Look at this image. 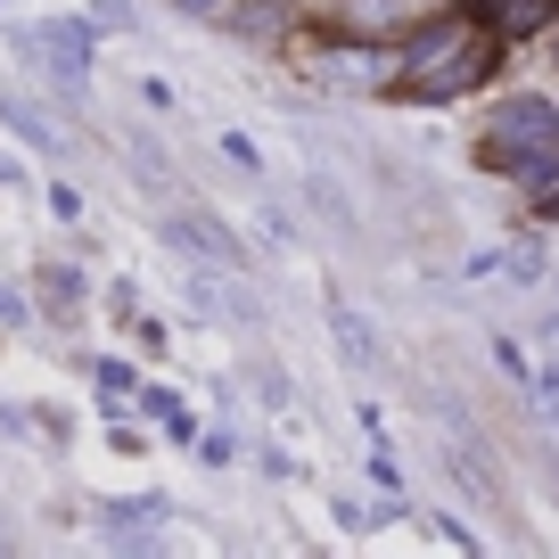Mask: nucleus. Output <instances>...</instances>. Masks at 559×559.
Listing matches in <instances>:
<instances>
[{
    "label": "nucleus",
    "mask_w": 559,
    "mask_h": 559,
    "mask_svg": "<svg viewBox=\"0 0 559 559\" xmlns=\"http://www.w3.org/2000/svg\"><path fill=\"white\" fill-rule=\"evenodd\" d=\"M157 510H165V502H107V510H99V526H107V535H140V526L157 519Z\"/></svg>",
    "instance_id": "0eeeda50"
},
{
    "label": "nucleus",
    "mask_w": 559,
    "mask_h": 559,
    "mask_svg": "<svg viewBox=\"0 0 559 559\" xmlns=\"http://www.w3.org/2000/svg\"><path fill=\"white\" fill-rule=\"evenodd\" d=\"M477 17H486V34L519 41V34H543L559 17V0H477Z\"/></svg>",
    "instance_id": "20e7f679"
},
{
    "label": "nucleus",
    "mask_w": 559,
    "mask_h": 559,
    "mask_svg": "<svg viewBox=\"0 0 559 559\" xmlns=\"http://www.w3.org/2000/svg\"><path fill=\"white\" fill-rule=\"evenodd\" d=\"M543 214H559V190H551V198H543Z\"/></svg>",
    "instance_id": "9b49d317"
},
{
    "label": "nucleus",
    "mask_w": 559,
    "mask_h": 559,
    "mask_svg": "<svg viewBox=\"0 0 559 559\" xmlns=\"http://www.w3.org/2000/svg\"><path fill=\"white\" fill-rule=\"evenodd\" d=\"M165 239L174 247H190V263H239V247H230V230H206V223H165Z\"/></svg>",
    "instance_id": "39448f33"
},
{
    "label": "nucleus",
    "mask_w": 559,
    "mask_h": 559,
    "mask_svg": "<svg viewBox=\"0 0 559 559\" xmlns=\"http://www.w3.org/2000/svg\"><path fill=\"white\" fill-rule=\"evenodd\" d=\"M174 9H190V17H214V9H223V0H174Z\"/></svg>",
    "instance_id": "9d476101"
},
{
    "label": "nucleus",
    "mask_w": 559,
    "mask_h": 559,
    "mask_svg": "<svg viewBox=\"0 0 559 559\" xmlns=\"http://www.w3.org/2000/svg\"><path fill=\"white\" fill-rule=\"evenodd\" d=\"M17 50H34L41 67H58L67 83H83V74H91V25H74V17H58V25H25Z\"/></svg>",
    "instance_id": "f03ea898"
},
{
    "label": "nucleus",
    "mask_w": 559,
    "mask_h": 559,
    "mask_svg": "<svg viewBox=\"0 0 559 559\" xmlns=\"http://www.w3.org/2000/svg\"><path fill=\"white\" fill-rule=\"evenodd\" d=\"M477 165L486 174H519L543 198L559 181V107L551 99H502L493 123L477 132Z\"/></svg>",
    "instance_id": "f257e3e1"
},
{
    "label": "nucleus",
    "mask_w": 559,
    "mask_h": 559,
    "mask_svg": "<svg viewBox=\"0 0 559 559\" xmlns=\"http://www.w3.org/2000/svg\"><path fill=\"white\" fill-rule=\"evenodd\" d=\"M0 321H25V297H9V288H0Z\"/></svg>",
    "instance_id": "1a4fd4ad"
},
{
    "label": "nucleus",
    "mask_w": 559,
    "mask_h": 559,
    "mask_svg": "<svg viewBox=\"0 0 559 559\" xmlns=\"http://www.w3.org/2000/svg\"><path fill=\"white\" fill-rule=\"evenodd\" d=\"M337 354H346V362H379V337H370V321L362 313H337Z\"/></svg>",
    "instance_id": "423d86ee"
},
{
    "label": "nucleus",
    "mask_w": 559,
    "mask_h": 559,
    "mask_svg": "<svg viewBox=\"0 0 559 559\" xmlns=\"http://www.w3.org/2000/svg\"><path fill=\"white\" fill-rule=\"evenodd\" d=\"M330 74H337V83H370V74H379V67H370V50H346V58H337Z\"/></svg>",
    "instance_id": "6e6552de"
},
{
    "label": "nucleus",
    "mask_w": 559,
    "mask_h": 559,
    "mask_svg": "<svg viewBox=\"0 0 559 559\" xmlns=\"http://www.w3.org/2000/svg\"><path fill=\"white\" fill-rule=\"evenodd\" d=\"M493 67V50H477V41H444V67H412V99H453V91H469L477 74Z\"/></svg>",
    "instance_id": "7ed1b4c3"
}]
</instances>
